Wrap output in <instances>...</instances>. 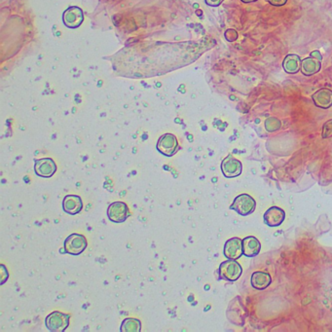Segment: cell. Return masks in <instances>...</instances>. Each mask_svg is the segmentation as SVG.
<instances>
[{
    "instance_id": "603a6c76",
    "label": "cell",
    "mask_w": 332,
    "mask_h": 332,
    "mask_svg": "<svg viewBox=\"0 0 332 332\" xmlns=\"http://www.w3.org/2000/svg\"><path fill=\"white\" fill-rule=\"evenodd\" d=\"M242 2H244V3H251V2H255V1H257V0H241Z\"/></svg>"
},
{
    "instance_id": "277c9868",
    "label": "cell",
    "mask_w": 332,
    "mask_h": 332,
    "mask_svg": "<svg viewBox=\"0 0 332 332\" xmlns=\"http://www.w3.org/2000/svg\"><path fill=\"white\" fill-rule=\"evenodd\" d=\"M88 245V241L85 236L73 233L64 240V253L72 256L82 254Z\"/></svg>"
},
{
    "instance_id": "6da1fadb",
    "label": "cell",
    "mask_w": 332,
    "mask_h": 332,
    "mask_svg": "<svg viewBox=\"0 0 332 332\" xmlns=\"http://www.w3.org/2000/svg\"><path fill=\"white\" fill-rule=\"evenodd\" d=\"M70 316L59 311L52 312L45 318L46 327L52 332H62L69 325Z\"/></svg>"
},
{
    "instance_id": "7a4b0ae2",
    "label": "cell",
    "mask_w": 332,
    "mask_h": 332,
    "mask_svg": "<svg viewBox=\"0 0 332 332\" xmlns=\"http://www.w3.org/2000/svg\"><path fill=\"white\" fill-rule=\"evenodd\" d=\"M257 202L256 200L247 194H241L235 198L233 204L230 206V210L235 211L242 216L252 214L256 211Z\"/></svg>"
},
{
    "instance_id": "8fae6325",
    "label": "cell",
    "mask_w": 332,
    "mask_h": 332,
    "mask_svg": "<svg viewBox=\"0 0 332 332\" xmlns=\"http://www.w3.org/2000/svg\"><path fill=\"white\" fill-rule=\"evenodd\" d=\"M82 10L78 7H70L63 13V23L66 27L75 29L79 27L83 22Z\"/></svg>"
},
{
    "instance_id": "7402d4cb",
    "label": "cell",
    "mask_w": 332,
    "mask_h": 332,
    "mask_svg": "<svg viewBox=\"0 0 332 332\" xmlns=\"http://www.w3.org/2000/svg\"><path fill=\"white\" fill-rule=\"evenodd\" d=\"M223 0H206V2L211 6H218Z\"/></svg>"
},
{
    "instance_id": "ffe728a7",
    "label": "cell",
    "mask_w": 332,
    "mask_h": 332,
    "mask_svg": "<svg viewBox=\"0 0 332 332\" xmlns=\"http://www.w3.org/2000/svg\"><path fill=\"white\" fill-rule=\"evenodd\" d=\"M321 136L323 138H328L332 136V120L327 121L322 128V134Z\"/></svg>"
},
{
    "instance_id": "d6986e66",
    "label": "cell",
    "mask_w": 332,
    "mask_h": 332,
    "mask_svg": "<svg viewBox=\"0 0 332 332\" xmlns=\"http://www.w3.org/2000/svg\"><path fill=\"white\" fill-rule=\"evenodd\" d=\"M265 126H266L267 131L274 132V131H277L280 129L281 122L276 118H269L265 122Z\"/></svg>"
},
{
    "instance_id": "9a60e30c",
    "label": "cell",
    "mask_w": 332,
    "mask_h": 332,
    "mask_svg": "<svg viewBox=\"0 0 332 332\" xmlns=\"http://www.w3.org/2000/svg\"><path fill=\"white\" fill-rule=\"evenodd\" d=\"M313 101L316 106L320 108H328L332 106V91L321 89L313 96Z\"/></svg>"
},
{
    "instance_id": "5b68a950",
    "label": "cell",
    "mask_w": 332,
    "mask_h": 332,
    "mask_svg": "<svg viewBox=\"0 0 332 332\" xmlns=\"http://www.w3.org/2000/svg\"><path fill=\"white\" fill-rule=\"evenodd\" d=\"M107 216L112 222L122 223L131 216V212L124 202H114L107 209Z\"/></svg>"
},
{
    "instance_id": "ba28073f",
    "label": "cell",
    "mask_w": 332,
    "mask_h": 332,
    "mask_svg": "<svg viewBox=\"0 0 332 332\" xmlns=\"http://www.w3.org/2000/svg\"><path fill=\"white\" fill-rule=\"evenodd\" d=\"M286 218V212L279 207H271L263 215L264 223L269 227L280 226Z\"/></svg>"
},
{
    "instance_id": "4fadbf2b",
    "label": "cell",
    "mask_w": 332,
    "mask_h": 332,
    "mask_svg": "<svg viewBox=\"0 0 332 332\" xmlns=\"http://www.w3.org/2000/svg\"><path fill=\"white\" fill-rule=\"evenodd\" d=\"M261 251V243L254 236H248L242 240V252L246 257H256Z\"/></svg>"
},
{
    "instance_id": "9c48e42d",
    "label": "cell",
    "mask_w": 332,
    "mask_h": 332,
    "mask_svg": "<svg viewBox=\"0 0 332 332\" xmlns=\"http://www.w3.org/2000/svg\"><path fill=\"white\" fill-rule=\"evenodd\" d=\"M221 170L224 177H226L228 179L236 178L241 174V163L238 159L234 158L232 155H228L222 161Z\"/></svg>"
},
{
    "instance_id": "5bb4252c",
    "label": "cell",
    "mask_w": 332,
    "mask_h": 332,
    "mask_svg": "<svg viewBox=\"0 0 332 332\" xmlns=\"http://www.w3.org/2000/svg\"><path fill=\"white\" fill-rule=\"evenodd\" d=\"M252 286L257 290H263L271 285V276L265 272H255L252 275Z\"/></svg>"
},
{
    "instance_id": "e0dca14e",
    "label": "cell",
    "mask_w": 332,
    "mask_h": 332,
    "mask_svg": "<svg viewBox=\"0 0 332 332\" xmlns=\"http://www.w3.org/2000/svg\"><path fill=\"white\" fill-rule=\"evenodd\" d=\"M284 68L288 73H296L300 70V59L296 55H289L284 60Z\"/></svg>"
},
{
    "instance_id": "8992f818",
    "label": "cell",
    "mask_w": 332,
    "mask_h": 332,
    "mask_svg": "<svg viewBox=\"0 0 332 332\" xmlns=\"http://www.w3.org/2000/svg\"><path fill=\"white\" fill-rule=\"evenodd\" d=\"M157 149L165 156H173L179 149V142L177 137L172 134H166L161 136L157 143Z\"/></svg>"
},
{
    "instance_id": "44dd1931",
    "label": "cell",
    "mask_w": 332,
    "mask_h": 332,
    "mask_svg": "<svg viewBox=\"0 0 332 332\" xmlns=\"http://www.w3.org/2000/svg\"><path fill=\"white\" fill-rule=\"evenodd\" d=\"M268 1L274 6H283L287 3V0H268Z\"/></svg>"
},
{
    "instance_id": "ac0fdd59",
    "label": "cell",
    "mask_w": 332,
    "mask_h": 332,
    "mask_svg": "<svg viewBox=\"0 0 332 332\" xmlns=\"http://www.w3.org/2000/svg\"><path fill=\"white\" fill-rule=\"evenodd\" d=\"M121 332H139L141 330V322L137 318L128 317L121 324Z\"/></svg>"
},
{
    "instance_id": "7c38bea8",
    "label": "cell",
    "mask_w": 332,
    "mask_h": 332,
    "mask_svg": "<svg viewBox=\"0 0 332 332\" xmlns=\"http://www.w3.org/2000/svg\"><path fill=\"white\" fill-rule=\"evenodd\" d=\"M83 209V203L81 198L77 195H66L62 200V210L64 212L75 215Z\"/></svg>"
},
{
    "instance_id": "30bf717a",
    "label": "cell",
    "mask_w": 332,
    "mask_h": 332,
    "mask_svg": "<svg viewBox=\"0 0 332 332\" xmlns=\"http://www.w3.org/2000/svg\"><path fill=\"white\" fill-rule=\"evenodd\" d=\"M223 254L228 259H239L243 255L242 240L240 238H232L225 242Z\"/></svg>"
},
{
    "instance_id": "3957f363",
    "label": "cell",
    "mask_w": 332,
    "mask_h": 332,
    "mask_svg": "<svg viewBox=\"0 0 332 332\" xmlns=\"http://www.w3.org/2000/svg\"><path fill=\"white\" fill-rule=\"evenodd\" d=\"M241 266L233 259L223 261L219 266V277L227 282H236L241 277Z\"/></svg>"
},
{
    "instance_id": "52a82bcc",
    "label": "cell",
    "mask_w": 332,
    "mask_h": 332,
    "mask_svg": "<svg viewBox=\"0 0 332 332\" xmlns=\"http://www.w3.org/2000/svg\"><path fill=\"white\" fill-rule=\"evenodd\" d=\"M35 174L41 178H51L57 171V166L53 159L42 158L35 161L34 165Z\"/></svg>"
},
{
    "instance_id": "2e32d148",
    "label": "cell",
    "mask_w": 332,
    "mask_h": 332,
    "mask_svg": "<svg viewBox=\"0 0 332 332\" xmlns=\"http://www.w3.org/2000/svg\"><path fill=\"white\" fill-rule=\"evenodd\" d=\"M319 69H320V60L313 56L302 61L301 70L305 75H313L318 72Z\"/></svg>"
}]
</instances>
